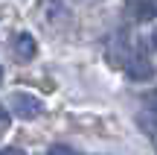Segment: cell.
<instances>
[{"label":"cell","instance_id":"obj_1","mask_svg":"<svg viewBox=\"0 0 157 155\" xmlns=\"http://www.w3.org/2000/svg\"><path fill=\"white\" fill-rule=\"evenodd\" d=\"M35 18H38L41 27H47V29L56 32V29L67 27L70 9H67L64 0H38V6H35Z\"/></svg>","mask_w":157,"mask_h":155},{"label":"cell","instance_id":"obj_2","mask_svg":"<svg viewBox=\"0 0 157 155\" xmlns=\"http://www.w3.org/2000/svg\"><path fill=\"white\" fill-rule=\"evenodd\" d=\"M9 105H12V111H15L21 120H35V117H41V111H44V103H41L38 97H32V94H23V91L12 94Z\"/></svg>","mask_w":157,"mask_h":155},{"label":"cell","instance_id":"obj_3","mask_svg":"<svg viewBox=\"0 0 157 155\" xmlns=\"http://www.w3.org/2000/svg\"><path fill=\"white\" fill-rule=\"evenodd\" d=\"M12 50H15V56L21 59V62H32V59L38 56V41L29 32H17L15 41H12Z\"/></svg>","mask_w":157,"mask_h":155},{"label":"cell","instance_id":"obj_4","mask_svg":"<svg viewBox=\"0 0 157 155\" xmlns=\"http://www.w3.org/2000/svg\"><path fill=\"white\" fill-rule=\"evenodd\" d=\"M125 73H128L134 82H148V79L154 76V67H151L143 56H131L128 62H125Z\"/></svg>","mask_w":157,"mask_h":155},{"label":"cell","instance_id":"obj_5","mask_svg":"<svg viewBox=\"0 0 157 155\" xmlns=\"http://www.w3.org/2000/svg\"><path fill=\"white\" fill-rule=\"evenodd\" d=\"M125 15H128L131 21L146 23V21H151L157 12H154V3H151V0H128V3H125Z\"/></svg>","mask_w":157,"mask_h":155},{"label":"cell","instance_id":"obj_6","mask_svg":"<svg viewBox=\"0 0 157 155\" xmlns=\"http://www.w3.org/2000/svg\"><path fill=\"white\" fill-rule=\"evenodd\" d=\"M47 155H76L70 146H61V144H56V146H50V152Z\"/></svg>","mask_w":157,"mask_h":155},{"label":"cell","instance_id":"obj_7","mask_svg":"<svg viewBox=\"0 0 157 155\" xmlns=\"http://www.w3.org/2000/svg\"><path fill=\"white\" fill-rule=\"evenodd\" d=\"M143 103H146L151 111H157V91H148L146 97H143Z\"/></svg>","mask_w":157,"mask_h":155},{"label":"cell","instance_id":"obj_8","mask_svg":"<svg viewBox=\"0 0 157 155\" xmlns=\"http://www.w3.org/2000/svg\"><path fill=\"white\" fill-rule=\"evenodd\" d=\"M9 123H12V117H9V111H6V108H0V135H3L6 129H9Z\"/></svg>","mask_w":157,"mask_h":155},{"label":"cell","instance_id":"obj_9","mask_svg":"<svg viewBox=\"0 0 157 155\" xmlns=\"http://www.w3.org/2000/svg\"><path fill=\"white\" fill-rule=\"evenodd\" d=\"M0 155H23V152L17 149V146H3V149H0Z\"/></svg>","mask_w":157,"mask_h":155},{"label":"cell","instance_id":"obj_10","mask_svg":"<svg viewBox=\"0 0 157 155\" xmlns=\"http://www.w3.org/2000/svg\"><path fill=\"white\" fill-rule=\"evenodd\" d=\"M151 47H157V29L151 32Z\"/></svg>","mask_w":157,"mask_h":155},{"label":"cell","instance_id":"obj_11","mask_svg":"<svg viewBox=\"0 0 157 155\" xmlns=\"http://www.w3.org/2000/svg\"><path fill=\"white\" fill-rule=\"evenodd\" d=\"M151 3H154V12H157V0H151Z\"/></svg>","mask_w":157,"mask_h":155},{"label":"cell","instance_id":"obj_12","mask_svg":"<svg viewBox=\"0 0 157 155\" xmlns=\"http://www.w3.org/2000/svg\"><path fill=\"white\" fill-rule=\"evenodd\" d=\"M0 82H3V70H0Z\"/></svg>","mask_w":157,"mask_h":155}]
</instances>
